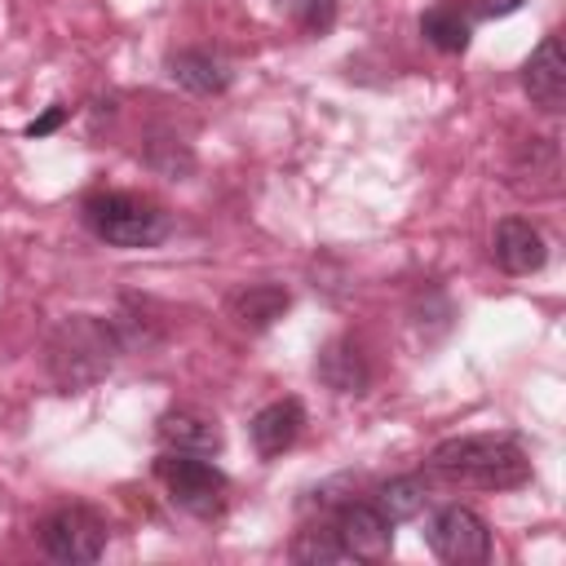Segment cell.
<instances>
[{
  "instance_id": "d6986e66",
  "label": "cell",
  "mask_w": 566,
  "mask_h": 566,
  "mask_svg": "<svg viewBox=\"0 0 566 566\" xmlns=\"http://www.w3.org/2000/svg\"><path fill=\"white\" fill-rule=\"evenodd\" d=\"M526 0H482V13L486 18H509V13H517Z\"/></svg>"
},
{
  "instance_id": "5bb4252c",
  "label": "cell",
  "mask_w": 566,
  "mask_h": 566,
  "mask_svg": "<svg viewBox=\"0 0 566 566\" xmlns=\"http://www.w3.org/2000/svg\"><path fill=\"white\" fill-rule=\"evenodd\" d=\"M287 305H292L287 287H279V283H252V287H239L230 296V318L243 332H265L274 318H283Z\"/></svg>"
},
{
  "instance_id": "ba28073f",
  "label": "cell",
  "mask_w": 566,
  "mask_h": 566,
  "mask_svg": "<svg viewBox=\"0 0 566 566\" xmlns=\"http://www.w3.org/2000/svg\"><path fill=\"white\" fill-rule=\"evenodd\" d=\"M522 88H526L531 106H539L544 115H557L566 106V53H562V35H544L539 40V49L522 66Z\"/></svg>"
},
{
  "instance_id": "7a4b0ae2",
  "label": "cell",
  "mask_w": 566,
  "mask_h": 566,
  "mask_svg": "<svg viewBox=\"0 0 566 566\" xmlns=\"http://www.w3.org/2000/svg\"><path fill=\"white\" fill-rule=\"evenodd\" d=\"M115 332L111 323L93 318V314H75L66 318L53 336H49V376L62 394H75V389H88L93 380H102L111 367H115Z\"/></svg>"
},
{
  "instance_id": "277c9868",
  "label": "cell",
  "mask_w": 566,
  "mask_h": 566,
  "mask_svg": "<svg viewBox=\"0 0 566 566\" xmlns=\"http://www.w3.org/2000/svg\"><path fill=\"white\" fill-rule=\"evenodd\" d=\"M155 478L164 482V491L172 495L177 509L195 513V517H217L226 509V473L217 464H208L203 455H190V451H164L155 460Z\"/></svg>"
},
{
  "instance_id": "8992f818",
  "label": "cell",
  "mask_w": 566,
  "mask_h": 566,
  "mask_svg": "<svg viewBox=\"0 0 566 566\" xmlns=\"http://www.w3.org/2000/svg\"><path fill=\"white\" fill-rule=\"evenodd\" d=\"M429 548L451 566H482L491 557V526L469 504H447L429 522Z\"/></svg>"
},
{
  "instance_id": "4fadbf2b",
  "label": "cell",
  "mask_w": 566,
  "mask_h": 566,
  "mask_svg": "<svg viewBox=\"0 0 566 566\" xmlns=\"http://www.w3.org/2000/svg\"><path fill=\"white\" fill-rule=\"evenodd\" d=\"M420 35L438 49V53H464L469 35H473V18L460 0H438L420 13Z\"/></svg>"
},
{
  "instance_id": "52a82bcc",
  "label": "cell",
  "mask_w": 566,
  "mask_h": 566,
  "mask_svg": "<svg viewBox=\"0 0 566 566\" xmlns=\"http://www.w3.org/2000/svg\"><path fill=\"white\" fill-rule=\"evenodd\" d=\"M332 531L354 562H385L394 553V522L376 504H340Z\"/></svg>"
},
{
  "instance_id": "6da1fadb",
  "label": "cell",
  "mask_w": 566,
  "mask_h": 566,
  "mask_svg": "<svg viewBox=\"0 0 566 566\" xmlns=\"http://www.w3.org/2000/svg\"><path fill=\"white\" fill-rule=\"evenodd\" d=\"M424 469L429 478L447 486H469V491H517L531 482V455L504 433L447 438L429 451Z\"/></svg>"
},
{
  "instance_id": "9a60e30c",
  "label": "cell",
  "mask_w": 566,
  "mask_h": 566,
  "mask_svg": "<svg viewBox=\"0 0 566 566\" xmlns=\"http://www.w3.org/2000/svg\"><path fill=\"white\" fill-rule=\"evenodd\" d=\"M168 75H172L181 88L199 93V97L221 93V88L230 84V66H226L217 53H208V49H181V53H168Z\"/></svg>"
},
{
  "instance_id": "ac0fdd59",
  "label": "cell",
  "mask_w": 566,
  "mask_h": 566,
  "mask_svg": "<svg viewBox=\"0 0 566 566\" xmlns=\"http://www.w3.org/2000/svg\"><path fill=\"white\" fill-rule=\"evenodd\" d=\"M62 119H66V106H49L40 119H31V128H27V133H31V137H44V133H53Z\"/></svg>"
},
{
  "instance_id": "8fae6325",
  "label": "cell",
  "mask_w": 566,
  "mask_h": 566,
  "mask_svg": "<svg viewBox=\"0 0 566 566\" xmlns=\"http://www.w3.org/2000/svg\"><path fill=\"white\" fill-rule=\"evenodd\" d=\"M159 438L168 451H190V455H217L221 451V429L208 411L199 407H172L159 416Z\"/></svg>"
},
{
  "instance_id": "2e32d148",
  "label": "cell",
  "mask_w": 566,
  "mask_h": 566,
  "mask_svg": "<svg viewBox=\"0 0 566 566\" xmlns=\"http://www.w3.org/2000/svg\"><path fill=\"white\" fill-rule=\"evenodd\" d=\"M394 526L398 522H411V517H420L424 513V504H429V486L420 482V478H389L380 491H376V500H371Z\"/></svg>"
},
{
  "instance_id": "7c38bea8",
  "label": "cell",
  "mask_w": 566,
  "mask_h": 566,
  "mask_svg": "<svg viewBox=\"0 0 566 566\" xmlns=\"http://www.w3.org/2000/svg\"><path fill=\"white\" fill-rule=\"evenodd\" d=\"M314 371H318V380H323L327 389H336V394H363L367 380H371L367 354H363L349 336L327 340L323 354H318V363H314Z\"/></svg>"
},
{
  "instance_id": "5b68a950",
  "label": "cell",
  "mask_w": 566,
  "mask_h": 566,
  "mask_svg": "<svg viewBox=\"0 0 566 566\" xmlns=\"http://www.w3.org/2000/svg\"><path fill=\"white\" fill-rule=\"evenodd\" d=\"M40 544L53 562H97L106 548V522L88 504H62L40 522Z\"/></svg>"
},
{
  "instance_id": "3957f363",
  "label": "cell",
  "mask_w": 566,
  "mask_h": 566,
  "mask_svg": "<svg viewBox=\"0 0 566 566\" xmlns=\"http://www.w3.org/2000/svg\"><path fill=\"white\" fill-rule=\"evenodd\" d=\"M84 226L111 248H155L168 234V212L128 190H102L84 199Z\"/></svg>"
},
{
  "instance_id": "30bf717a",
  "label": "cell",
  "mask_w": 566,
  "mask_h": 566,
  "mask_svg": "<svg viewBox=\"0 0 566 566\" xmlns=\"http://www.w3.org/2000/svg\"><path fill=\"white\" fill-rule=\"evenodd\" d=\"M301 424H305V407H301L296 398H274V402H265V407L252 416V424H248L256 455H261V460L283 455V451L301 438Z\"/></svg>"
},
{
  "instance_id": "9c48e42d",
  "label": "cell",
  "mask_w": 566,
  "mask_h": 566,
  "mask_svg": "<svg viewBox=\"0 0 566 566\" xmlns=\"http://www.w3.org/2000/svg\"><path fill=\"white\" fill-rule=\"evenodd\" d=\"M491 256L504 274H535L548 261V243L526 217H504L491 234Z\"/></svg>"
},
{
  "instance_id": "e0dca14e",
  "label": "cell",
  "mask_w": 566,
  "mask_h": 566,
  "mask_svg": "<svg viewBox=\"0 0 566 566\" xmlns=\"http://www.w3.org/2000/svg\"><path fill=\"white\" fill-rule=\"evenodd\" d=\"M292 562H305V566H345L354 562L340 544V535L332 526H310L292 539Z\"/></svg>"
}]
</instances>
